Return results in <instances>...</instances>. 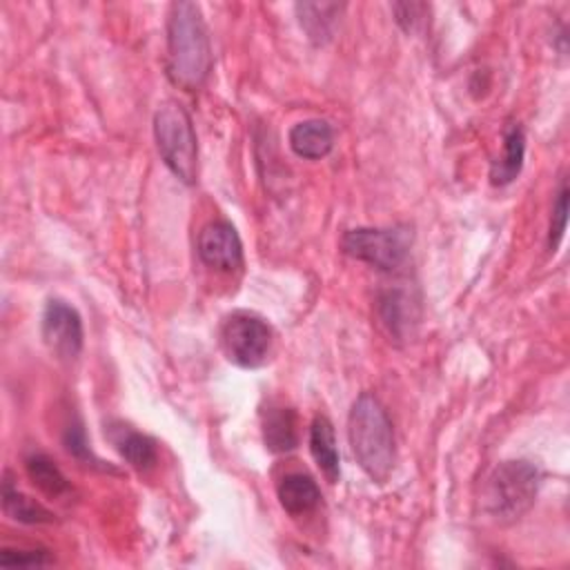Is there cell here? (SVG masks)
<instances>
[{"mask_svg": "<svg viewBox=\"0 0 570 570\" xmlns=\"http://www.w3.org/2000/svg\"><path fill=\"white\" fill-rule=\"evenodd\" d=\"M65 448L69 450V454H73L76 459L80 461H87L91 459V450L87 445V436H85V430L80 425V421H71L67 428H65Z\"/></svg>", "mask_w": 570, "mask_h": 570, "instance_id": "22", "label": "cell"}, {"mask_svg": "<svg viewBox=\"0 0 570 570\" xmlns=\"http://www.w3.org/2000/svg\"><path fill=\"white\" fill-rule=\"evenodd\" d=\"M220 341L227 358L238 367H261L272 347L269 325L252 312H234L225 318Z\"/></svg>", "mask_w": 570, "mask_h": 570, "instance_id": "6", "label": "cell"}, {"mask_svg": "<svg viewBox=\"0 0 570 570\" xmlns=\"http://www.w3.org/2000/svg\"><path fill=\"white\" fill-rule=\"evenodd\" d=\"M53 559L47 550L31 548V550H9L4 548L0 552V566L4 568H36V566H49Z\"/></svg>", "mask_w": 570, "mask_h": 570, "instance_id": "20", "label": "cell"}, {"mask_svg": "<svg viewBox=\"0 0 570 570\" xmlns=\"http://www.w3.org/2000/svg\"><path fill=\"white\" fill-rule=\"evenodd\" d=\"M412 229L396 227H354L341 238V249L381 272H396L410 258Z\"/></svg>", "mask_w": 570, "mask_h": 570, "instance_id": "5", "label": "cell"}, {"mask_svg": "<svg viewBox=\"0 0 570 570\" xmlns=\"http://www.w3.org/2000/svg\"><path fill=\"white\" fill-rule=\"evenodd\" d=\"M394 11V20L399 22V27L407 33L416 31L428 13V4L423 2H394L392 4Z\"/></svg>", "mask_w": 570, "mask_h": 570, "instance_id": "21", "label": "cell"}, {"mask_svg": "<svg viewBox=\"0 0 570 570\" xmlns=\"http://www.w3.org/2000/svg\"><path fill=\"white\" fill-rule=\"evenodd\" d=\"M107 436L111 441V445L116 448V452L136 470L145 472L149 468H154V463L158 461V450H156V441L125 423H114L107 430Z\"/></svg>", "mask_w": 570, "mask_h": 570, "instance_id": "11", "label": "cell"}, {"mask_svg": "<svg viewBox=\"0 0 570 570\" xmlns=\"http://www.w3.org/2000/svg\"><path fill=\"white\" fill-rule=\"evenodd\" d=\"M376 316L390 338L403 341L419 323V301L405 287L383 289L376 298Z\"/></svg>", "mask_w": 570, "mask_h": 570, "instance_id": "9", "label": "cell"}, {"mask_svg": "<svg viewBox=\"0 0 570 570\" xmlns=\"http://www.w3.org/2000/svg\"><path fill=\"white\" fill-rule=\"evenodd\" d=\"M309 452L321 472L325 474V479L330 483H336L341 479V454L336 448L334 425L323 414L314 416L309 425Z\"/></svg>", "mask_w": 570, "mask_h": 570, "instance_id": "15", "label": "cell"}, {"mask_svg": "<svg viewBox=\"0 0 570 570\" xmlns=\"http://www.w3.org/2000/svg\"><path fill=\"white\" fill-rule=\"evenodd\" d=\"M40 334L49 352L62 361H73L82 352V318L73 305L62 298H49L42 309Z\"/></svg>", "mask_w": 570, "mask_h": 570, "instance_id": "7", "label": "cell"}, {"mask_svg": "<svg viewBox=\"0 0 570 570\" xmlns=\"http://www.w3.org/2000/svg\"><path fill=\"white\" fill-rule=\"evenodd\" d=\"M196 249L200 261L214 269L234 272L243 265V243L227 220L207 223L198 234Z\"/></svg>", "mask_w": 570, "mask_h": 570, "instance_id": "8", "label": "cell"}, {"mask_svg": "<svg viewBox=\"0 0 570 570\" xmlns=\"http://www.w3.org/2000/svg\"><path fill=\"white\" fill-rule=\"evenodd\" d=\"M154 138L167 169L185 185H194L198 178V145L191 118L180 102L169 100L158 107Z\"/></svg>", "mask_w": 570, "mask_h": 570, "instance_id": "4", "label": "cell"}, {"mask_svg": "<svg viewBox=\"0 0 570 570\" xmlns=\"http://www.w3.org/2000/svg\"><path fill=\"white\" fill-rule=\"evenodd\" d=\"M289 147L298 158L321 160L334 147V129L321 118L301 120L289 129Z\"/></svg>", "mask_w": 570, "mask_h": 570, "instance_id": "12", "label": "cell"}, {"mask_svg": "<svg viewBox=\"0 0 570 570\" xmlns=\"http://www.w3.org/2000/svg\"><path fill=\"white\" fill-rule=\"evenodd\" d=\"M523 160H525V134H523V127L519 122H508L503 127L501 154L490 165V183L494 187L510 185L521 174Z\"/></svg>", "mask_w": 570, "mask_h": 570, "instance_id": "10", "label": "cell"}, {"mask_svg": "<svg viewBox=\"0 0 570 570\" xmlns=\"http://www.w3.org/2000/svg\"><path fill=\"white\" fill-rule=\"evenodd\" d=\"M212 45L203 11L196 2H171L167 13V76L185 89L198 91L212 73Z\"/></svg>", "mask_w": 570, "mask_h": 570, "instance_id": "1", "label": "cell"}, {"mask_svg": "<svg viewBox=\"0 0 570 570\" xmlns=\"http://www.w3.org/2000/svg\"><path fill=\"white\" fill-rule=\"evenodd\" d=\"M568 223V183L561 180L554 205H552V218H550V232H548V247L557 249V245L563 238Z\"/></svg>", "mask_w": 570, "mask_h": 570, "instance_id": "19", "label": "cell"}, {"mask_svg": "<svg viewBox=\"0 0 570 570\" xmlns=\"http://www.w3.org/2000/svg\"><path fill=\"white\" fill-rule=\"evenodd\" d=\"M539 492V470L530 461H503L488 476L483 490L485 512L501 523L521 519Z\"/></svg>", "mask_w": 570, "mask_h": 570, "instance_id": "3", "label": "cell"}, {"mask_svg": "<svg viewBox=\"0 0 570 570\" xmlns=\"http://www.w3.org/2000/svg\"><path fill=\"white\" fill-rule=\"evenodd\" d=\"M2 510L9 519L18 521V523H27V525H40V523H51L53 514L38 503L36 499L22 494L13 481L9 479V474L2 481Z\"/></svg>", "mask_w": 570, "mask_h": 570, "instance_id": "18", "label": "cell"}, {"mask_svg": "<svg viewBox=\"0 0 570 570\" xmlns=\"http://www.w3.org/2000/svg\"><path fill=\"white\" fill-rule=\"evenodd\" d=\"M276 494H278V501H281L283 510L292 517L309 514L321 503V490H318L316 481L309 474H303V472L285 474L278 481Z\"/></svg>", "mask_w": 570, "mask_h": 570, "instance_id": "14", "label": "cell"}, {"mask_svg": "<svg viewBox=\"0 0 570 570\" xmlns=\"http://www.w3.org/2000/svg\"><path fill=\"white\" fill-rule=\"evenodd\" d=\"M347 439L361 470L374 481L385 483L394 470L396 448L392 421L374 394L363 392L347 416Z\"/></svg>", "mask_w": 570, "mask_h": 570, "instance_id": "2", "label": "cell"}, {"mask_svg": "<svg viewBox=\"0 0 570 570\" xmlns=\"http://www.w3.org/2000/svg\"><path fill=\"white\" fill-rule=\"evenodd\" d=\"M296 18L301 29L314 45H325L334 38L338 20L345 11L343 2H298Z\"/></svg>", "mask_w": 570, "mask_h": 570, "instance_id": "13", "label": "cell"}, {"mask_svg": "<svg viewBox=\"0 0 570 570\" xmlns=\"http://www.w3.org/2000/svg\"><path fill=\"white\" fill-rule=\"evenodd\" d=\"M263 441L267 450L283 454L296 448L298 443V428L296 414L292 407H269L263 416Z\"/></svg>", "mask_w": 570, "mask_h": 570, "instance_id": "16", "label": "cell"}, {"mask_svg": "<svg viewBox=\"0 0 570 570\" xmlns=\"http://www.w3.org/2000/svg\"><path fill=\"white\" fill-rule=\"evenodd\" d=\"M24 470H27V476L31 479V483L51 499H60L71 490L62 470L45 452H29L24 456Z\"/></svg>", "mask_w": 570, "mask_h": 570, "instance_id": "17", "label": "cell"}]
</instances>
